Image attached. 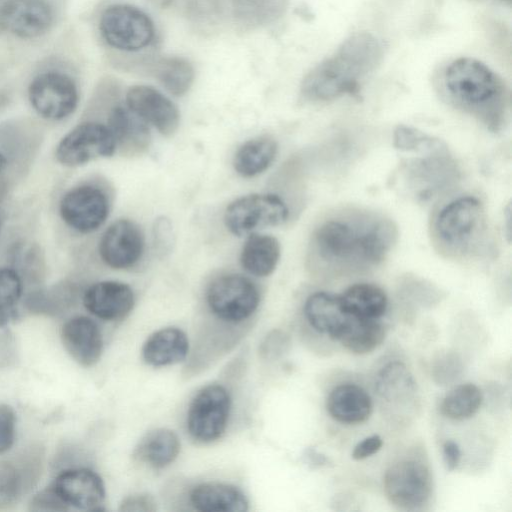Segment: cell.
I'll return each mask as SVG.
<instances>
[{
  "label": "cell",
  "instance_id": "ffe728a7",
  "mask_svg": "<svg viewBox=\"0 0 512 512\" xmlns=\"http://www.w3.org/2000/svg\"><path fill=\"white\" fill-rule=\"evenodd\" d=\"M304 314L317 332L336 340L352 317L344 308L339 295L319 291L311 294L304 304Z\"/></svg>",
  "mask_w": 512,
  "mask_h": 512
},
{
  "label": "cell",
  "instance_id": "8d00e7d4",
  "mask_svg": "<svg viewBox=\"0 0 512 512\" xmlns=\"http://www.w3.org/2000/svg\"><path fill=\"white\" fill-rule=\"evenodd\" d=\"M16 415L13 408L0 403V455L7 452L15 440Z\"/></svg>",
  "mask_w": 512,
  "mask_h": 512
},
{
  "label": "cell",
  "instance_id": "cb8c5ba5",
  "mask_svg": "<svg viewBox=\"0 0 512 512\" xmlns=\"http://www.w3.org/2000/svg\"><path fill=\"white\" fill-rule=\"evenodd\" d=\"M190 501L202 512H245L248 510L246 496L237 487L219 483H202L191 491Z\"/></svg>",
  "mask_w": 512,
  "mask_h": 512
},
{
  "label": "cell",
  "instance_id": "6da1fadb",
  "mask_svg": "<svg viewBox=\"0 0 512 512\" xmlns=\"http://www.w3.org/2000/svg\"><path fill=\"white\" fill-rule=\"evenodd\" d=\"M396 239L397 228L384 215L366 210H345L316 228L312 253L324 271L359 272L380 264Z\"/></svg>",
  "mask_w": 512,
  "mask_h": 512
},
{
  "label": "cell",
  "instance_id": "9c48e42d",
  "mask_svg": "<svg viewBox=\"0 0 512 512\" xmlns=\"http://www.w3.org/2000/svg\"><path fill=\"white\" fill-rule=\"evenodd\" d=\"M34 111L46 120L60 121L74 113L79 102L78 88L67 74L47 71L38 74L28 87Z\"/></svg>",
  "mask_w": 512,
  "mask_h": 512
},
{
  "label": "cell",
  "instance_id": "1f68e13d",
  "mask_svg": "<svg viewBox=\"0 0 512 512\" xmlns=\"http://www.w3.org/2000/svg\"><path fill=\"white\" fill-rule=\"evenodd\" d=\"M482 403L481 390L472 383L455 386L442 399L441 413L453 420H465L477 413Z\"/></svg>",
  "mask_w": 512,
  "mask_h": 512
},
{
  "label": "cell",
  "instance_id": "836d02e7",
  "mask_svg": "<svg viewBox=\"0 0 512 512\" xmlns=\"http://www.w3.org/2000/svg\"><path fill=\"white\" fill-rule=\"evenodd\" d=\"M393 138L394 146L406 152L425 154L447 148L440 139L405 125H399L395 129Z\"/></svg>",
  "mask_w": 512,
  "mask_h": 512
},
{
  "label": "cell",
  "instance_id": "4316f807",
  "mask_svg": "<svg viewBox=\"0 0 512 512\" xmlns=\"http://www.w3.org/2000/svg\"><path fill=\"white\" fill-rule=\"evenodd\" d=\"M278 145L270 136H258L243 143L233 158L235 171L244 178L265 172L274 162Z\"/></svg>",
  "mask_w": 512,
  "mask_h": 512
},
{
  "label": "cell",
  "instance_id": "2e32d148",
  "mask_svg": "<svg viewBox=\"0 0 512 512\" xmlns=\"http://www.w3.org/2000/svg\"><path fill=\"white\" fill-rule=\"evenodd\" d=\"M53 18V10L45 0H6L0 6L1 28L22 39L48 32Z\"/></svg>",
  "mask_w": 512,
  "mask_h": 512
},
{
  "label": "cell",
  "instance_id": "f546056e",
  "mask_svg": "<svg viewBox=\"0 0 512 512\" xmlns=\"http://www.w3.org/2000/svg\"><path fill=\"white\" fill-rule=\"evenodd\" d=\"M375 390L389 403H404L416 392V383L407 366L400 361L386 364L377 374Z\"/></svg>",
  "mask_w": 512,
  "mask_h": 512
},
{
  "label": "cell",
  "instance_id": "f35d334b",
  "mask_svg": "<svg viewBox=\"0 0 512 512\" xmlns=\"http://www.w3.org/2000/svg\"><path fill=\"white\" fill-rule=\"evenodd\" d=\"M155 499L145 493L125 497L120 503L119 510L123 512H154L157 510Z\"/></svg>",
  "mask_w": 512,
  "mask_h": 512
},
{
  "label": "cell",
  "instance_id": "7bdbcfd3",
  "mask_svg": "<svg viewBox=\"0 0 512 512\" xmlns=\"http://www.w3.org/2000/svg\"><path fill=\"white\" fill-rule=\"evenodd\" d=\"M307 456L309 458L310 463H312L313 465L321 466L326 465L329 462L327 457L317 453L315 450H310Z\"/></svg>",
  "mask_w": 512,
  "mask_h": 512
},
{
  "label": "cell",
  "instance_id": "7c38bea8",
  "mask_svg": "<svg viewBox=\"0 0 512 512\" xmlns=\"http://www.w3.org/2000/svg\"><path fill=\"white\" fill-rule=\"evenodd\" d=\"M404 176L414 195L427 201L456 183L459 170L446 148L409 160L404 165Z\"/></svg>",
  "mask_w": 512,
  "mask_h": 512
},
{
  "label": "cell",
  "instance_id": "83f0119b",
  "mask_svg": "<svg viewBox=\"0 0 512 512\" xmlns=\"http://www.w3.org/2000/svg\"><path fill=\"white\" fill-rule=\"evenodd\" d=\"M339 296L346 311L358 318L380 319L388 307L386 293L371 283L354 284Z\"/></svg>",
  "mask_w": 512,
  "mask_h": 512
},
{
  "label": "cell",
  "instance_id": "d4e9b609",
  "mask_svg": "<svg viewBox=\"0 0 512 512\" xmlns=\"http://www.w3.org/2000/svg\"><path fill=\"white\" fill-rule=\"evenodd\" d=\"M280 255L281 247L277 238L254 232L248 235L243 244L240 263L249 274L266 277L276 269Z\"/></svg>",
  "mask_w": 512,
  "mask_h": 512
},
{
  "label": "cell",
  "instance_id": "5bb4252c",
  "mask_svg": "<svg viewBox=\"0 0 512 512\" xmlns=\"http://www.w3.org/2000/svg\"><path fill=\"white\" fill-rule=\"evenodd\" d=\"M145 251L141 227L130 219H118L106 228L99 244L101 260L110 268L124 270L135 266Z\"/></svg>",
  "mask_w": 512,
  "mask_h": 512
},
{
  "label": "cell",
  "instance_id": "30bf717a",
  "mask_svg": "<svg viewBox=\"0 0 512 512\" xmlns=\"http://www.w3.org/2000/svg\"><path fill=\"white\" fill-rule=\"evenodd\" d=\"M231 410L227 389L218 384L203 387L192 399L187 412V429L197 441L218 439L226 429Z\"/></svg>",
  "mask_w": 512,
  "mask_h": 512
},
{
  "label": "cell",
  "instance_id": "d590c367",
  "mask_svg": "<svg viewBox=\"0 0 512 512\" xmlns=\"http://www.w3.org/2000/svg\"><path fill=\"white\" fill-rule=\"evenodd\" d=\"M462 371L460 359L455 354L440 356L433 366V376L436 382L447 384L454 381Z\"/></svg>",
  "mask_w": 512,
  "mask_h": 512
},
{
  "label": "cell",
  "instance_id": "52a82bcc",
  "mask_svg": "<svg viewBox=\"0 0 512 512\" xmlns=\"http://www.w3.org/2000/svg\"><path fill=\"white\" fill-rule=\"evenodd\" d=\"M206 299L209 308L218 318L237 323L255 312L260 294L257 286L248 277L226 274L210 283Z\"/></svg>",
  "mask_w": 512,
  "mask_h": 512
},
{
  "label": "cell",
  "instance_id": "ac0fdd59",
  "mask_svg": "<svg viewBox=\"0 0 512 512\" xmlns=\"http://www.w3.org/2000/svg\"><path fill=\"white\" fill-rule=\"evenodd\" d=\"M135 296L131 287L119 281H100L89 286L83 295L86 310L99 319L120 320L134 307Z\"/></svg>",
  "mask_w": 512,
  "mask_h": 512
},
{
  "label": "cell",
  "instance_id": "4fadbf2b",
  "mask_svg": "<svg viewBox=\"0 0 512 512\" xmlns=\"http://www.w3.org/2000/svg\"><path fill=\"white\" fill-rule=\"evenodd\" d=\"M109 211L108 196L101 188L91 184L69 189L59 202L63 222L81 234L98 230L107 220Z\"/></svg>",
  "mask_w": 512,
  "mask_h": 512
},
{
  "label": "cell",
  "instance_id": "484cf974",
  "mask_svg": "<svg viewBox=\"0 0 512 512\" xmlns=\"http://www.w3.org/2000/svg\"><path fill=\"white\" fill-rule=\"evenodd\" d=\"M180 447V439L174 431L157 428L140 439L135 447L134 456L151 468L161 469L175 461Z\"/></svg>",
  "mask_w": 512,
  "mask_h": 512
},
{
  "label": "cell",
  "instance_id": "b9f144b4",
  "mask_svg": "<svg viewBox=\"0 0 512 512\" xmlns=\"http://www.w3.org/2000/svg\"><path fill=\"white\" fill-rule=\"evenodd\" d=\"M461 459V450L458 444L448 440L443 444V460L448 471H453L459 465Z\"/></svg>",
  "mask_w": 512,
  "mask_h": 512
},
{
  "label": "cell",
  "instance_id": "d6986e66",
  "mask_svg": "<svg viewBox=\"0 0 512 512\" xmlns=\"http://www.w3.org/2000/svg\"><path fill=\"white\" fill-rule=\"evenodd\" d=\"M65 350L80 365L90 367L96 364L103 351L102 333L91 318L75 316L61 329Z\"/></svg>",
  "mask_w": 512,
  "mask_h": 512
},
{
  "label": "cell",
  "instance_id": "603a6c76",
  "mask_svg": "<svg viewBox=\"0 0 512 512\" xmlns=\"http://www.w3.org/2000/svg\"><path fill=\"white\" fill-rule=\"evenodd\" d=\"M189 351V341L184 331L165 327L152 333L144 342L142 356L154 367H163L183 361Z\"/></svg>",
  "mask_w": 512,
  "mask_h": 512
},
{
  "label": "cell",
  "instance_id": "f1b7e54d",
  "mask_svg": "<svg viewBox=\"0 0 512 512\" xmlns=\"http://www.w3.org/2000/svg\"><path fill=\"white\" fill-rule=\"evenodd\" d=\"M385 326L379 319H363L352 315L336 338L347 350L366 354L376 349L385 339Z\"/></svg>",
  "mask_w": 512,
  "mask_h": 512
},
{
  "label": "cell",
  "instance_id": "bcb514c9",
  "mask_svg": "<svg viewBox=\"0 0 512 512\" xmlns=\"http://www.w3.org/2000/svg\"><path fill=\"white\" fill-rule=\"evenodd\" d=\"M1 224V223H0Z\"/></svg>",
  "mask_w": 512,
  "mask_h": 512
},
{
  "label": "cell",
  "instance_id": "8fae6325",
  "mask_svg": "<svg viewBox=\"0 0 512 512\" xmlns=\"http://www.w3.org/2000/svg\"><path fill=\"white\" fill-rule=\"evenodd\" d=\"M383 487L391 504L403 510H416L431 496L432 477L422 462L401 460L386 470Z\"/></svg>",
  "mask_w": 512,
  "mask_h": 512
},
{
  "label": "cell",
  "instance_id": "60d3db41",
  "mask_svg": "<svg viewBox=\"0 0 512 512\" xmlns=\"http://www.w3.org/2000/svg\"><path fill=\"white\" fill-rule=\"evenodd\" d=\"M383 445V440L379 435H371L360 441L352 451L354 460H363L377 453Z\"/></svg>",
  "mask_w": 512,
  "mask_h": 512
},
{
  "label": "cell",
  "instance_id": "5b68a950",
  "mask_svg": "<svg viewBox=\"0 0 512 512\" xmlns=\"http://www.w3.org/2000/svg\"><path fill=\"white\" fill-rule=\"evenodd\" d=\"M99 31L109 47L126 53L149 47L156 32L154 22L146 12L126 3L112 4L104 9Z\"/></svg>",
  "mask_w": 512,
  "mask_h": 512
},
{
  "label": "cell",
  "instance_id": "9a60e30c",
  "mask_svg": "<svg viewBox=\"0 0 512 512\" xmlns=\"http://www.w3.org/2000/svg\"><path fill=\"white\" fill-rule=\"evenodd\" d=\"M126 106L161 135L170 137L180 124L177 106L162 92L148 85H134L126 92Z\"/></svg>",
  "mask_w": 512,
  "mask_h": 512
},
{
  "label": "cell",
  "instance_id": "ab89813d",
  "mask_svg": "<svg viewBox=\"0 0 512 512\" xmlns=\"http://www.w3.org/2000/svg\"><path fill=\"white\" fill-rule=\"evenodd\" d=\"M153 230L157 247L162 252L167 251L173 240V229L171 222L167 218L161 217L155 221Z\"/></svg>",
  "mask_w": 512,
  "mask_h": 512
},
{
  "label": "cell",
  "instance_id": "ba28073f",
  "mask_svg": "<svg viewBox=\"0 0 512 512\" xmlns=\"http://www.w3.org/2000/svg\"><path fill=\"white\" fill-rule=\"evenodd\" d=\"M116 149V141L107 125L87 121L76 125L60 139L55 156L62 165L77 167L111 157Z\"/></svg>",
  "mask_w": 512,
  "mask_h": 512
},
{
  "label": "cell",
  "instance_id": "3957f363",
  "mask_svg": "<svg viewBox=\"0 0 512 512\" xmlns=\"http://www.w3.org/2000/svg\"><path fill=\"white\" fill-rule=\"evenodd\" d=\"M443 84L449 99L457 107L477 117L494 132L502 127L506 89L487 65L469 57L454 60L444 72Z\"/></svg>",
  "mask_w": 512,
  "mask_h": 512
},
{
  "label": "cell",
  "instance_id": "4dcf8cb0",
  "mask_svg": "<svg viewBox=\"0 0 512 512\" xmlns=\"http://www.w3.org/2000/svg\"><path fill=\"white\" fill-rule=\"evenodd\" d=\"M155 76L170 94L180 97L191 88L195 72L188 60L182 57H167L157 63Z\"/></svg>",
  "mask_w": 512,
  "mask_h": 512
},
{
  "label": "cell",
  "instance_id": "e575fe53",
  "mask_svg": "<svg viewBox=\"0 0 512 512\" xmlns=\"http://www.w3.org/2000/svg\"><path fill=\"white\" fill-rule=\"evenodd\" d=\"M14 463L0 460V509L14 504L24 490V475Z\"/></svg>",
  "mask_w": 512,
  "mask_h": 512
},
{
  "label": "cell",
  "instance_id": "ee69618b",
  "mask_svg": "<svg viewBox=\"0 0 512 512\" xmlns=\"http://www.w3.org/2000/svg\"><path fill=\"white\" fill-rule=\"evenodd\" d=\"M506 212L507 213H506L505 218L507 220V224H506V226H507V235H508V238L510 239V237H511L510 236L511 235V233H510V231H511V225H510V222H511V208H510V205H508V207L506 209Z\"/></svg>",
  "mask_w": 512,
  "mask_h": 512
},
{
  "label": "cell",
  "instance_id": "7a4b0ae2",
  "mask_svg": "<svg viewBox=\"0 0 512 512\" xmlns=\"http://www.w3.org/2000/svg\"><path fill=\"white\" fill-rule=\"evenodd\" d=\"M383 48L368 32L348 37L333 55L315 66L303 79L300 94L308 102H328L358 93L362 81L379 65Z\"/></svg>",
  "mask_w": 512,
  "mask_h": 512
},
{
  "label": "cell",
  "instance_id": "d6a6232c",
  "mask_svg": "<svg viewBox=\"0 0 512 512\" xmlns=\"http://www.w3.org/2000/svg\"><path fill=\"white\" fill-rule=\"evenodd\" d=\"M23 295V281L14 268L0 267V327H4L14 316Z\"/></svg>",
  "mask_w": 512,
  "mask_h": 512
},
{
  "label": "cell",
  "instance_id": "74e56055",
  "mask_svg": "<svg viewBox=\"0 0 512 512\" xmlns=\"http://www.w3.org/2000/svg\"><path fill=\"white\" fill-rule=\"evenodd\" d=\"M68 509L51 486L38 492L30 502V510L33 511H66Z\"/></svg>",
  "mask_w": 512,
  "mask_h": 512
},
{
  "label": "cell",
  "instance_id": "277c9868",
  "mask_svg": "<svg viewBox=\"0 0 512 512\" xmlns=\"http://www.w3.org/2000/svg\"><path fill=\"white\" fill-rule=\"evenodd\" d=\"M432 233L440 249L450 255L467 257L487 252L488 227L481 201L461 196L436 214Z\"/></svg>",
  "mask_w": 512,
  "mask_h": 512
},
{
  "label": "cell",
  "instance_id": "44dd1931",
  "mask_svg": "<svg viewBox=\"0 0 512 512\" xmlns=\"http://www.w3.org/2000/svg\"><path fill=\"white\" fill-rule=\"evenodd\" d=\"M107 127L111 131L117 147H120L125 154L139 155L150 146L149 127L127 106L116 105L110 110Z\"/></svg>",
  "mask_w": 512,
  "mask_h": 512
},
{
  "label": "cell",
  "instance_id": "e0dca14e",
  "mask_svg": "<svg viewBox=\"0 0 512 512\" xmlns=\"http://www.w3.org/2000/svg\"><path fill=\"white\" fill-rule=\"evenodd\" d=\"M51 487L68 508L98 511L105 499V487L101 477L87 468L61 472Z\"/></svg>",
  "mask_w": 512,
  "mask_h": 512
},
{
  "label": "cell",
  "instance_id": "7402d4cb",
  "mask_svg": "<svg viewBox=\"0 0 512 512\" xmlns=\"http://www.w3.org/2000/svg\"><path fill=\"white\" fill-rule=\"evenodd\" d=\"M326 409L340 423L357 424L369 418L372 400L361 386L344 383L332 389L326 400Z\"/></svg>",
  "mask_w": 512,
  "mask_h": 512
},
{
  "label": "cell",
  "instance_id": "f6af8a7d",
  "mask_svg": "<svg viewBox=\"0 0 512 512\" xmlns=\"http://www.w3.org/2000/svg\"><path fill=\"white\" fill-rule=\"evenodd\" d=\"M6 166H7V158L2 152H0V173L4 171Z\"/></svg>",
  "mask_w": 512,
  "mask_h": 512
},
{
  "label": "cell",
  "instance_id": "8992f818",
  "mask_svg": "<svg viewBox=\"0 0 512 512\" xmlns=\"http://www.w3.org/2000/svg\"><path fill=\"white\" fill-rule=\"evenodd\" d=\"M289 216L285 201L272 193H254L232 201L224 212L226 228L236 236L283 224Z\"/></svg>",
  "mask_w": 512,
  "mask_h": 512
}]
</instances>
